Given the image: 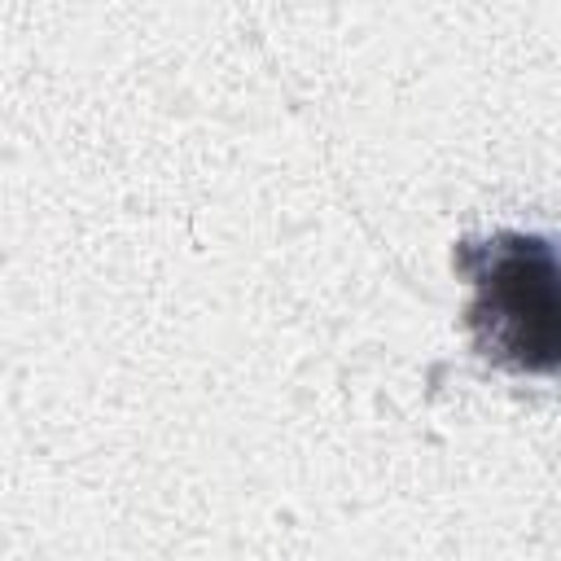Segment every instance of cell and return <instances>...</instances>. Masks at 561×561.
I'll return each mask as SVG.
<instances>
[{"label":"cell","mask_w":561,"mask_h":561,"mask_svg":"<svg viewBox=\"0 0 561 561\" xmlns=\"http://www.w3.org/2000/svg\"><path fill=\"white\" fill-rule=\"evenodd\" d=\"M451 263L473 285L465 324L478 355L508 373H552L561 351L552 241L543 232L504 228L491 237H465Z\"/></svg>","instance_id":"cell-1"}]
</instances>
